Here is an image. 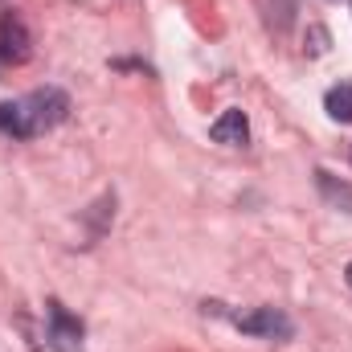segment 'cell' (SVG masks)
<instances>
[{
	"label": "cell",
	"instance_id": "cell-1",
	"mask_svg": "<svg viewBox=\"0 0 352 352\" xmlns=\"http://www.w3.org/2000/svg\"><path fill=\"white\" fill-rule=\"evenodd\" d=\"M66 115H70V98L58 87H41L25 94L21 102H0V131L12 140H29V135L58 127Z\"/></svg>",
	"mask_w": 352,
	"mask_h": 352
},
{
	"label": "cell",
	"instance_id": "cell-2",
	"mask_svg": "<svg viewBox=\"0 0 352 352\" xmlns=\"http://www.w3.org/2000/svg\"><path fill=\"white\" fill-rule=\"evenodd\" d=\"M33 58V33L16 12H0V62L21 66Z\"/></svg>",
	"mask_w": 352,
	"mask_h": 352
},
{
	"label": "cell",
	"instance_id": "cell-3",
	"mask_svg": "<svg viewBox=\"0 0 352 352\" xmlns=\"http://www.w3.org/2000/svg\"><path fill=\"white\" fill-rule=\"evenodd\" d=\"M50 349L54 352H82V320L66 307H50Z\"/></svg>",
	"mask_w": 352,
	"mask_h": 352
},
{
	"label": "cell",
	"instance_id": "cell-4",
	"mask_svg": "<svg viewBox=\"0 0 352 352\" xmlns=\"http://www.w3.org/2000/svg\"><path fill=\"white\" fill-rule=\"evenodd\" d=\"M234 324H238L242 332H250V336H266V340L291 336V320H287L278 307H258V311H250V316H234Z\"/></svg>",
	"mask_w": 352,
	"mask_h": 352
},
{
	"label": "cell",
	"instance_id": "cell-5",
	"mask_svg": "<svg viewBox=\"0 0 352 352\" xmlns=\"http://www.w3.org/2000/svg\"><path fill=\"white\" fill-rule=\"evenodd\" d=\"M209 135H213V144L246 148V140H250V123H246V115H242V111H226V115L209 127Z\"/></svg>",
	"mask_w": 352,
	"mask_h": 352
},
{
	"label": "cell",
	"instance_id": "cell-6",
	"mask_svg": "<svg viewBox=\"0 0 352 352\" xmlns=\"http://www.w3.org/2000/svg\"><path fill=\"white\" fill-rule=\"evenodd\" d=\"M324 111L336 119V123H352V82H340L324 94Z\"/></svg>",
	"mask_w": 352,
	"mask_h": 352
},
{
	"label": "cell",
	"instance_id": "cell-7",
	"mask_svg": "<svg viewBox=\"0 0 352 352\" xmlns=\"http://www.w3.org/2000/svg\"><path fill=\"white\" fill-rule=\"evenodd\" d=\"M349 287H352V263H349Z\"/></svg>",
	"mask_w": 352,
	"mask_h": 352
}]
</instances>
